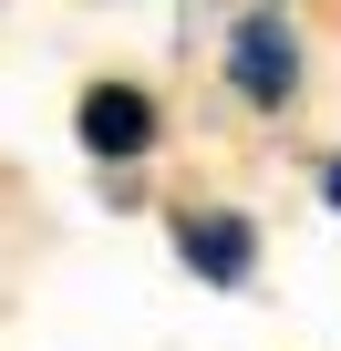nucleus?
Instances as JSON below:
<instances>
[{"mask_svg": "<svg viewBox=\"0 0 341 351\" xmlns=\"http://www.w3.org/2000/svg\"><path fill=\"white\" fill-rule=\"evenodd\" d=\"M228 83H238L259 114H279V104L300 93V42H290L279 11H248V21L228 32Z\"/></svg>", "mask_w": 341, "mask_h": 351, "instance_id": "f257e3e1", "label": "nucleus"}, {"mask_svg": "<svg viewBox=\"0 0 341 351\" xmlns=\"http://www.w3.org/2000/svg\"><path fill=\"white\" fill-rule=\"evenodd\" d=\"M83 145H93L104 165L145 155V145H155V104H145V83H93V93H83Z\"/></svg>", "mask_w": 341, "mask_h": 351, "instance_id": "f03ea898", "label": "nucleus"}, {"mask_svg": "<svg viewBox=\"0 0 341 351\" xmlns=\"http://www.w3.org/2000/svg\"><path fill=\"white\" fill-rule=\"evenodd\" d=\"M176 248H187V269H197V279H217V289H238V279L259 269V238H248V217H217V207L176 217Z\"/></svg>", "mask_w": 341, "mask_h": 351, "instance_id": "7ed1b4c3", "label": "nucleus"}, {"mask_svg": "<svg viewBox=\"0 0 341 351\" xmlns=\"http://www.w3.org/2000/svg\"><path fill=\"white\" fill-rule=\"evenodd\" d=\"M320 197H331V207H341V155H331V176H320Z\"/></svg>", "mask_w": 341, "mask_h": 351, "instance_id": "20e7f679", "label": "nucleus"}]
</instances>
